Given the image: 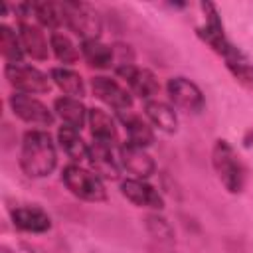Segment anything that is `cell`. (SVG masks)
I'll use <instances>...</instances> for the list:
<instances>
[{
  "mask_svg": "<svg viewBox=\"0 0 253 253\" xmlns=\"http://www.w3.org/2000/svg\"><path fill=\"white\" fill-rule=\"evenodd\" d=\"M57 164L55 144L45 130H28L22 140L20 166L30 178H43Z\"/></svg>",
  "mask_w": 253,
  "mask_h": 253,
  "instance_id": "obj_1",
  "label": "cell"
},
{
  "mask_svg": "<svg viewBox=\"0 0 253 253\" xmlns=\"http://www.w3.org/2000/svg\"><path fill=\"white\" fill-rule=\"evenodd\" d=\"M211 164L219 178V182L225 186L227 192L237 194L245 186V166L235 152V148L227 140H215L211 150Z\"/></svg>",
  "mask_w": 253,
  "mask_h": 253,
  "instance_id": "obj_2",
  "label": "cell"
},
{
  "mask_svg": "<svg viewBox=\"0 0 253 253\" xmlns=\"http://www.w3.org/2000/svg\"><path fill=\"white\" fill-rule=\"evenodd\" d=\"M61 178H63V184L67 186V190L85 202H105L107 200V190H105L101 178L87 168L69 164L63 168Z\"/></svg>",
  "mask_w": 253,
  "mask_h": 253,
  "instance_id": "obj_3",
  "label": "cell"
},
{
  "mask_svg": "<svg viewBox=\"0 0 253 253\" xmlns=\"http://www.w3.org/2000/svg\"><path fill=\"white\" fill-rule=\"evenodd\" d=\"M63 6V16H65V26L75 32L79 38L85 40H97L101 32V18L97 10L85 2H61Z\"/></svg>",
  "mask_w": 253,
  "mask_h": 253,
  "instance_id": "obj_4",
  "label": "cell"
},
{
  "mask_svg": "<svg viewBox=\"0 0 253 253\" xmlns=\"http://www.w3.org/2000/svg\"><path fill=\"white\" fill-rule=\"evenodd\" d=\"M6 79L8 83L24 95H40V93H49L51 83L45 73L32 65H22V63H8L6 65Z\"/></svg>",
  "mask_w": 253,
  "mask_h": 253,
  "instance_id": "obj_5",
  "label": "cell"
},
{
  "mask_svg": "<svg viewBox=\"0 0 253 253\" xmlns=\"http://www.w3.org/2000/svg\"><path fill=\"white\" fill-rule=\"evenodd\" d=\"M166 89H168V95H170L172 103L182 111L200 113L206 105L200 87L196 83H192L190 79H186V77H172L168 81Z\"/></svg>",
  "mask_w": 253,
  "mask_h": 253,
  "instance_id": "obj_6",
  "label": "cell"
},
{
  "mask_svg": "<svg viewBox=\"0 0 253 253\" xmlns=\"http://www.w3.org/2000/svg\"><path fill=\"white\" fill-rule=\"evenodd\" d=\"M10 107L18 119L30 125H42L47 126L53 123V113L36 97L24 95V93H14L10 95Z\"/></svg>",
  "mask_w": 253,
  "mask_h": 253,
  "instance_id": "obj_7",
  "label": "cell"
},
{
  "mask_svg": "<svg viewBox=\"0 0 253 253\" xmlns=\"http://www.w3.org/2000/svg\"><path fill=\"white\" fill-rule=\"evenodd\" d=\"M91 87H93V93L99 101H103L105 105L113 107L115 111H128L132 107V97L126 89H123L117 81L109 79V77H93L91 81Z\"/></svg>",
  "mask_w": 253,
  "mask_h": 253,
  "instance_id": "obj_8",
  "label": "cell"
},
{
  "mask_svg": "<svg viewBox=\"0 0 253 253\" xmlns=\"http://www.w3.org/2000/svg\"><path fill=\"white\" fill-rule=\"evenodd\" d=\"M119 162L136 180H144V178L152 176L154 174V168H156L154 166V160L146 154L144 148L134 146V144H128V142L119 148Z\"/></svg>",
  "mask_w": 253,
  "mask_h": 253,
  "instance_id": "obj_9",
  "label": "cell"
},
{
  "mask_svg": "<svg viewBox=\"0 0 253 253\" xmlns=\"http://www.w3.org/2000/svg\"><path fill=\"white\" fill-rule=\"evenodd\" d=\"M117 73L128 83L132 93L138 95L140 99H148L150 101V97L158 93V79L148 69H142V67H136L134 63H130V65L117 67Z\"/></svg>",
  "mask_w": 253,
  "mask_h": 253,
  "instance_id": "obj_10",
  "label": "cell"
},
{
  "mask_svg": "<svg viewBox=\"0 0 253 253\" xmlns=\"http://www.w3.org/2000/svg\"><path fill=\"white\" fill-rule=\"evenodd\" d=\"M121 194L134 206L138 208H150V210H160L164 206L162 196L144 180L128 178L121 184Z\"/></svg>",
  "mask_w": 253,
  "mask_h": 253,
  "instance_id": "obj_11",
  "label": "cell"
},
{
  "mask_svg": "<svg viewBox=\"0 0 253 253\" xmlns=\"http://www.w3.org/2000/svg\"><path fill=\"white\" fill-rule=\"evenodd\" d=\"M89 164L97 172V176H103L107 180L119 178V162L113 156V146L95 140L89 146Z\"/></svg>",
  "mask_w": 253,
  "mask_h": 253,
  "instance_id": "obj_12",
  "label": "cell"
},
{
  "mask_svg": "<svg viewBox=\"0 0 253 253\" xmlns=\"http://www.w3.org/2000/svg\"><path fill=\"white\" fill-rule=\"evenodd\" d=\"M12 221L16 227L30 231V233H43L51 227V219L49 215L36 206H28V208H16L12 210Z\"/></svg>",
  "mask_w": 253,
  "mask_h": 253,
  "instance_id": "obj_13",
  "label": "cell"
},
{
  "mask_svg": "<svg viewBox=\"0 0 253 253\" xmlns=\"http://www.w3.org/2000/svg\"><path fill=\"white\" fill-rule=\"evenodd\" d=\"M219 55L225 59V65H227V69L233 73V77H235L245 89L253 91V65L247 61V57H245L237 47H233L231 43H227V45L219 51Z\"/></svg>",
  "mask_w": 253,
  "mask_h": 253,
  "instance_id": "obj_14",
  "label": "cell"
},
{
  "mask_svg": "<svg viewBox=\"0 0 253 253\" xmlns=\"http://www.w3.org/2000/svg\"><path fill=\"white\" fill-rule=\"evenodd\" d=\"M119 121L123 123L126 134H128V144L146 148L154 142V132L148 126V123H144L138 115L130 113V111H121L119 113Z\"/></svg>",
  "mask_w": 253,
  "mask_h": 253,
  "instance_id": "obj_15",
  "label": "cell"
},
{
  "mask_svg": "<svg viewBox=\"0 0 253 253\" xmlns=\"http://www.w3.org/2000/svg\"><path fill=\"white\" fill-rule=\"evenodd\" d=\"M20 40H22L24 53H28L32 59H38V61L47 59V55H49L47 40H45L43 32L38 26L22 22L20 24Z\"/></svg>",
  "mask_w": 253,
  "mask_h": 253,
  "instance_id": "obj_16",
  "label": "cell"
},
{
  "mask_svg": "<svg viewBox=\"0 0 253 253\" xmlns=\"http://www.w3.org/2000/svg\"><path fill=\"white\" fill-rule=\"evenodd\" d=\"M87 121H89V126H91V134L95 140L99 142H105V144H115L117 138H119V132H117V125L113 121V117L103 111V109H89V115H87Z\"/></svg>",
  "mask_w": 253,
  "mask_h": 253,
  "instance_id": "obj_17",
  "label": "cell"
},
{
  "mask_svg": "<svg viewBox=\"0 0 253 253\" xmlns=\"http://www.w3.org/2000/svg\"><path fill=\"white\" fill-rule=\"evenodd\" d=\"M144 113L150 119V123L156 128H160L162 132H176V128H178V117H176L174 109L168 103L150 99L144 105Z\"/></svg>",
  "mask_w": 253,
  "mask_h": 253,
  "instance_id": "obj_18",
  "label": "cell"
},
{
  "mask_svg": "<svg viewBox=\"0 0 253 253\" xmlns=\"http://www.w3.org/2000/svg\"><path fill=\"white\" fill-rule=\"evenodd\" d=\"M57 140H59V146L63 148V152L75 160V162H81V160H89V146L83 142L81 134L77 128L73 126H61L57 130Z\"/></svg>",
  "mask_w": 253,
  "mask_h": 253,
  "instance_id": "obj_19",
  "label": "cell"
},
{
  "mask_svg": "<svg viewBox=\"0 0 253 253\" xmlns=\"http://www.w3.org/2000/svg\"><path fill=\"white\" fill-rule=\"evenodd\" d=\"M55 113L57 117L67 125V126H73V128H81L89 111H85V107L81 105L79 99H73V97H59L55 99Z\"/></svg>",
  "mask_w": 253,
  "mask_h": 253,
  "instance_id": "obj_20",
  "label": "cell"
},
{
  "mask_svg": "<svg viewBox=\"0 0 253 253\" xmlns=\"http://www.w3.org/2000/svg\"><path fill=\"white\" fill-rule=\"evenodd\" d=\"M32 4V12L38 18V22L45 28L57 30L61 26H65V16H63V6L61 2H51V0H38V2H30Z\"/></svg>",
  "mask_w": 253,
  "mask_h": 253,
  "instance_id": "obj_21",
  "label": "cell"
},
{
  "mask_svg": "<svg viewBox=\"0 0 253 253\" xmlns=\"http://www.w3.org/2000/svg\"><path fill=\"white\" fill-rule=\"evenodd\" d=\"M81 51H83V57L87 59V63L97 69H109L115 61L113 47L105 45L99 40H85L81 43Z\"/></svg>",
  "mask_w": 253,
  "mask_h": 253,
  "instance_id": "obj_22",
  "label": "cell"
},
{
  "mask_svg": "<svg viewBox=\"0 0 253 253\" xmlns=\"http://www.w3.org/2000/svg\"><path fill=\"white\" fill-rule=\"evenodd\" d=\"M51 79L53 83L67 95V97H73V99H81L85 95V83L81 79L79 73L71 71V69H65V67H55L51 71Z\"/></svg>",
  "mask_w": 253,
  "mask_h": 253,
  "instance_id": "obj_23",
  "label": "cell"
},
{
  "mask_svg": "<svg viewBox=\"0 0 253 253\" xmlns=\"http://www.w3.org/2000/svg\"><path fill=\"white\" fill-rule=\"evenodd\" d=\"M0 49H2V55L6 57L8 63H20V59L24 55L20 36H16V32L10 30L8 26L0 28Z\"/></svg>",
  "mask_w": 253,
  "mask_h": 253,
  "instance_id": "obj_24",
  "label": "cell"
},
{
  "mask_svg": "<svg viewBox=\"0 0 253 253\" xmlns=\"http://www.w3.org/2000/svg\"><path fill=\"white\" fill-rule=\"evenodd\" d=\"M49 47H51L53 55H55L61 63H75L77 57H79V51H77L75 43H73L67 36H63V34H57V32L51 34V38H49Z\"/></svg>",
  "mask_w": 253,
  "mask_h": 253,
  "instance_id": "obj_25",
  "label": "cell"
},
{
  "mask_svg": "<svg viewBox=\"0 0 253 253\" xmlns=\"http://www.w3.org/2000/svg\"><path fill=\"white\" fill-rule=\"evenodd\" d=\"M146 225H148V229H150L154 235H158V237H164V239H170V237H172L170 225L166 223V219H162V217H158V215H148Z\"/></svg>",
  "mask_w": 253,
  "mask_h": 253,
  "instance_id": "obj_26",
  "label": "cell"
}]
</instances>
